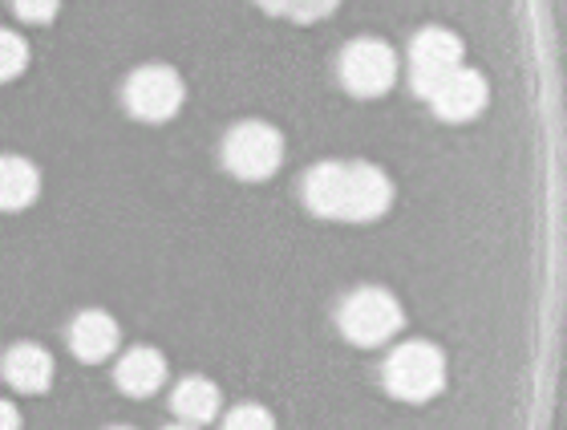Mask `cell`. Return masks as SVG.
<instances>
[{
	"label": "cell",
	"instance_id": "cell-1",
	"mask_svg": "<svg viewBox=\"0 0 567 430\" xmlns=\"http://www.w3.org/2000/svg\"><path fill=\"white\" fill-rule=\"evenodd\" d=\"M300 195L321 219L369 224L382 219L394 203V183L373 163H321L300 179Z\"/></svg>",
	"mask_w": 567,
	"mask_h": 430
},
{
	"label": "cell",
	"instance_id": "cell-2",
	"mask_svg": "<svg viewBox=\"0 0 567 430\" xmlns=\"http://www.w3.org/2000/svg\"><path fill=\"white\" fill-rule=\"evenodd\" d=\"M385 390L401 402H430L446 386V358L438 345L406 342L385 358Z\"/></svg>",
	"mask_w": 567,
	"mask_h": 430
},
{
	"label": "cell",
	"instance_id": "cell-3",
	"mask_svg": "<svg viewBox=\"0 0 567 430\" xmlns=\"http://www.w3.org/2000/svg\"><path fill=\"white\" fill-rule=\"evenodd\" d=\"M224 163L236 179L260 183V179L280 171L284 134L276 127H268V122H240L224 139Z\"/></svg>",
	"mask_w": 567,
	"mask_h": 430
},
{
	"label": "cell",
	"instance_id": "cell-4",
	"mask_svg": "<svg viewBox=\"0 0 567 430\" xmlns=\"http://www.w3.org/2000/svg\"><path fill=\"white\" fill-rule=\"evenodd\" d=\"M401 321H406V313H401L394 292H385V288H357L337 313L340 333L353 345L389 342V337L401 330Z\"/></svg>",
	"mask_w": 567,
	"mask_h": 430
},
{
	"label": "cell",
	"instance_id": "cell-5",
	"mask_svg": "<svg viewBox=\"0 0 567 430\" xmlns=\"http://www.w3.org/2000/svg\"><path fill=\"white\" fill-rule=\"evenodd\" d=\"M122 98H126V110L138 122H167L183 110L186 86L179 70H170V65H142L126 77Z\"/></svg>",
	"mask_w": 567,
	"mask_h": 430
},
{
	"label": "cell",
	"instance_id": "cell-6",
	"mask_svg": "<svg viewBox=\"0 0 567 430\" xmlns=\"http://www.w3.org/2000/svg\"><path fill=\"white\" fill-rule=\"evenodd\" d=\"M340 82L357 98H382L397 82V53L385 41L357 37L340 53Z\"/></svg>",
	"mask_w": 567,
	"mask_h": 430
},
{
	"label": "cell",
	"instance_id": "cell-7",
	"mask_svg": "<svg viewBox=\"0 0 567 430\" xmlns=\"http://www.w3.org/2000/svg\"><path fill=\"white\" fill-rule=\"evenodd\" d=\"M462 65V41L450 29H422L410 45V86L418 98H430V89L442 77H450Z\"/></svg>",
	"mask_w": 567,
	"mask_h": 430
},
{
	"label": "cell",
	"instance_id": "cell-8",
	"mask_svg": "<svg viewBox=\"0 0 567 430\" xmlns=\"http://www.w3.org/2000/svg\"><path fill=\"white\" fill-rule=\"evenodd\" d=\"M430 106L446 122H470L486 106V77L467 70V65H458L450 77H442L438 86L430 89Z\"/></svg>",
	"mask_w": 567,
	"mask_h": 430
},
{
	"label": "cell",
	"instance_id": "cell-9",
	"mask_svg": "<svg viewBox=\"0 0 567 430\" xmlns=\"http://www.w3.org/2000/svg\"><path fill=\"white\" fill-rule=\"evenodd\" d=\"M0 373H4V382L16 394H45V390L53 386V358L33 342L13 345L4 354V361H0Z\"/></svg>",
	"mask_w": 567,
	"mask_h": 430
},
{
	"label": "cell",
	"instance_id": "cell-10",
	"mask_svg": "<svg viewBox=\"0 0 567 430\" xmlns=\"http://www.w3.org/2000/svg\"><path fill=\"white\" fill-rule=\"evenodd\" d=\"M118 342H122V330H118V321H113L110 313H98V309L82 313L70 325V349H73V358L89 361V366H98V361L113 358Z\"/></svg>",
	"mask_w": 567,
	"mask_h": 430
},
{
	"label": "cell",
	"instance_id": "cell-11",
	"mask_svg": "<svg viewBox=\"0 0 567 430\" xmlns=\"http://www.w3.org/2000/svg\"><path fill=\"white\" fill-rule=\"evenodd\" d=\"M113 382L130 398H146V394H155L167 382V358L158 349H150V345H138V349L122 354L118 370H113Z\"/></svg>",
	"mask_w": 567,
	"mask_h": 430
},
{
	"label": "cell",
	"instance_id": "cell-12",
	"mask_svg": "<svg viewBox=\"0 0 567 430\" xmlns=\"http://www.w3.org/2000/svg\"><path fill=\"white\" fill-rule=\"evenodd\" d=\"M41 195V171L21 155H0V212H25Z\"/></svg>",
	"mask_w": 567,
	"mask_h": 430
},
{
	"label": "cell",
	"instance_id": "cell-13",
	"mask_svg": "<svg viewBox=\"0 0 567 430\" xmlns=\"http://www.w3.org/2000/svg\"><path fill=\"white\" fill-rule=\"evenodd\" d=\"M219 406H224L219 386L207 382V378H186V382H179V390L170 394V410L179 415V422H191V427H203V422L219 418Z\"/></svg>",
	"mask_w": 567,
	"mask_h": 430
},
{
	"label": "cell",
	"instance_id": "cell-14",
	"mask_svg": "<svg viewBox=\"0 0 567 430\" xmlns=\"http://www.w3.org/2000/svg\"><path fill=\"white\" fill-rule=\"evenodd\" d=\"M268 13L284 16V21H297V25H312L337 9L340 0H260Z\"/></svg>",
	"mask_w": 567,
	"mask_h": 430
},
{
	"label": "cell",
	"instance_id": "cell-15",
	"mask_svg": "<svg viewBox=\"0 0 567 430\" xmlns=\"http://www.w3.org/2000/svg\"><path fill=\"white\" fill-rule=\"evenodd\" d=\"M25 65H28V41L16 37L13 29H0V82L21 77Z\"/></svg>",
	"mask_w": 567,
	"mask_h": 430
},
{
	"label": "cell",
	"instance_id": "cell-16",
	"mask_svg": "<svg viewBox=\"0 0 567 430\" xmlns=\"http://www.w3.org/2000/svg\"><path fill=\"white\" fill-rule=\"evenodd\" d=\"M224 430H276V422H272V415L264 406L248 402V406H236V410L224 418Z\"/></svg>",
	"mask_w": 567,
	"mask_h": 430
},
{
	"label": "cell",
	"instance_id": "cell-17",
	"mask_svg": "<svg viewBox=\"0 0 567 430\" xmlns=\"http://www.w3.org/2000/svg\"><path fill=\"white\" fill-rule=\"evenodd\" d=\"M13 13L28 25H49L61 13V0H13Z\"/></svg>",
	"mask_w": 567,
	"mask_h": 430
},
{
	"label": "cell",
	"instance_id": "cell-18",
	"mask_svg": "<svg viewBox=\"0 0 567 430\" xmlns=\"http://www.w3.org/2000/svg\"><path fill=\"white\" fill-rule=\"evenodd\" d=\"M0 430H21V410L4 398H0Z\"/></svg>",
	"mask_w": 567,
	"mask_h": 430
},
{
	"label": "cell",
	"instance_id": "cell-19",
	"mask_svg": "<svg viewBox=\"0 0 567 430\" xmlns=\"http://www.w3.org/2000/svg\"><path fill=\"white\" fill-rule=\"evenodd\" d=\"M167 430H198V427H191V422H174V427H167Z\"/></svg>",
	"mask_w": 567,
	"mask_h": 430
},
{
	"label": "cell",
	"instance_id": "cell-20",
	"mask_svg": "<svg viewBox=\"0 0 567 430\" xmlns=\"http://www.w3.org/2000/svg\"><path fill=\"white\" fill-rule=\"evenodd\" d=\"M113 430H130V427H113Z\"/></svg>",
	"mask_w": 567,
	"mask_h": 430
}]
</instances>
